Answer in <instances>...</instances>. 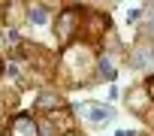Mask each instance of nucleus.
Wrapping results in <instances>:
<instances>
[{
    "mask_svg": "<svg viewBox=\"0 0 154 136\" xmlns=\"http://www.w3.org/2000/svg\"><path fill=\"white\" fill-rule=\"evenodd\" d=\"M97 66V60H91V51L88 45H66L63 51V73L69 76V82H88L85 76Z\"/></svg>",
    "mask_w": 154,
    "mask_h": 136,
    "instance_id": "obj_1",
    "label": "nucleus"
},
{
    "mask_svg": "<svg viewBox=\"0 0 154 136\" xmlns=\"http://www.w3.org/2000/svg\"><path fill=\"white\" fill-rule=\"evenodd\" d=\"M82 21H85V12H82V6H66V9H60L57 12V21H54V36H57V42L60 45H72V36H75V30H82Z\"/></svg>",
    "mask_w": 154,
    "mask_h": 136,
    "instance_id": "obj_2",
    "label": "nucleus"
},
{
    "mask_svg": "<svg viewBox=\"0 0 154 136\" xmlns=\"http://www.w3.org/2000/svg\"><path fill=\"white\" fill-rule=\"evenodd\" d=\"M75 115L82 121H91V124H106L115 118V109L106 103H97V100H85V103H75Z\"/></svg>",
    "mask_w": 154,
    "mask_h": 136,
    "instance_id": "obj_3",
    "label": "nucleus"
},
{
    "mask_svg": "<svg viewBox=\"0 0 154 136\" xmlns=\"http://www.w3.org/2000/svg\"><path fill=\"white\" fill-rule=\"evenodd\" d=\"M9 136H39V121L30 112H18L9 121Z\"/></svg>",
    "mask_w": 154,
    "mask_h": 136,
    "instance_id": "obj_4",
    "label": "nucleus"
},
{
    "mask_svg": "<svg viewBox=\"0 0 154 136\" xmlns=\"http://www.w3.org/2000/svg\"><path fill=\"white\" fill-rule=\"evenodd\" d=\"M85 33H88V39H97V36H103V30H109V18L103 15V12H85Z\"/></svg>",
    "mask_w": 154,
    "mask_h": 136,
    "instance_id": "obj_5",
    "label": "nucleus"
},
{
    "mask_svg": "<svg viewBox=\"0 0 154 136\" xmlns=\"http://www.w3.org/2000/svg\"><path fill=\"white\" fill-rule=\"evenodd\" d=\"M36 106H39L42 112H54V109H63L66 103H63V97H60L57 91H39V97H36Z\"/></svg>",
    "mask_w": 154,
    "mask_h": 136,
    "instance_id": "obj_6",
    "label": "nucleus"
},
{
    "mask_svg": "<svg viewBox=\"0 0 154 136\" xmlns=\"http://www.w3.org/2000/svg\"><path fill=\"white\" fill-rule=\"evenodd\" d=\"M133 70H154V48H136L130 57Z\"/></svg>",
    "mask_w": 154,
    "mask_h": 136,
    "instance_id": "obj_7",
    "label": "nucleus"
},
{
    "mask_svg": "<svg viewBox=\"0 0 154 136\" xmlns=\"http://www.w3.org/2000/svg\"><path fill=\"white\" fill-rule=\"evenodd\" d=\"M97 73H100L106 82H115V79H118L115 63H112V54H100V57H97Z\"/></svg>",
    "mask_w": 154,
    "mask_h": 136,
    "instance_id": "obj_8",
    "label": "nucleus"
},
{
    "mask_svg": "<svg viewBox=\"0 0 154 136\" xmlns=\"http://www.w3.org/2000/svg\"><path fill=\"white\" fill-rule=\"evenodd\" d=\"M27 21H33V24H45V21H48V9H45L42 3H30V6H27Z\"/></svg>",
    "mask_w": 154,
    "mask_h": 136,
    "instance_id": "obj_9",
    "label": "nucleus"
},
{
    "mask_svg": "<svg viewBox=\"0 0 154 136\" xmlns=\"http://www.w3.org/2000/svg\"><path fill=\"white\" fill-rule=\"evenodd\" d=\"M3 39H6L12 48H18V45H21V36H18V30H15V27H9V24L3 27Z\"/></svg>",
    "mask_w": 154,
    "mask_h": 136,
    "instance_id": "obj_10",
    "label": "nucleus"
},
{
    "mask_svg": "<svg viewBox=\"0 0 154 136\" xmlns=\"http://www.w3.org/2000/svg\"><path fill=\"white\" fill-rule=\"evenodd\" d=\"M145 88H148V94H151V103H154V76H151V79H145Z\"/></svg>",
    "mask_w": 154,
    "mask_h": 136,
    "instance_id": "obj_11",
    "label": "nucleus"
},
{
    "mask_svg": "<svg viewBox=\"0 0 154 136\" xmlns=\"http://www.w3.org/2000/svg\"><path fill=\"white\" fill-rule=\"evenodd\" d=\"M139 15H142V9H130V15H127V21H136Z\"/></svg>",
    "mask_w": 154,
    "mask_h": 136,
    "instance_id": "obj_12",
    "label": "nucleus"
},
{
    "mask_svg": "<svg viewBox=\"0 0 154 136\" xmlns=\"http://www.w3.org/2000/svg\"><path fill=\"white\" fill-rule=\"evenodd\" d=\"M118 136H136L133 130H118Z\"/></svg>",
    "mask_w": 154,
    "mask_h": 136,
    "instance_id": "obj_13",
    "label": "nucleus"
},
{
    "mask_svg": "<svg viewBox=\"0 0 154 136\" xmlns=\"http://www.w3.org/2000/svg\"><path fill=\"white\" fill-rule=\"evenodd\" d=\"M148 30H154V6H151V21H148Z\"/></svg>",
    "mask_w": 154,
    "mask_h": 136,
    "instance_id": "obj_14",
    "label": "nucleus"
},
{
    "mask_svg": "<svg viewBox=\"0 0 154 136\" xmlns=\"http://www.w3.org/2000/svg\"><path fill=\"white\" fill-rule=\"evenodd\" d=\"M66 136H82V133H75V130H69V133H66Z\"/></svg>",
    "mask_w": 154,
    "mask_h": 136,
    "instance_id": "obj_15",
    "label": "nucleus"
}]
</instances>
